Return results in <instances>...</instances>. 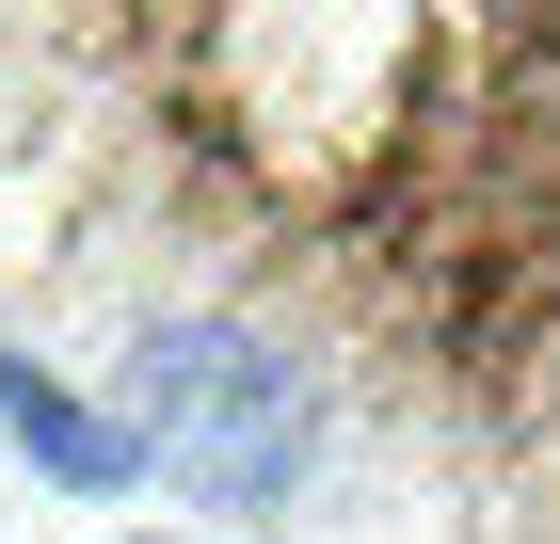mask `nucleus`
Segmentation results:
<instances>
[{"mask_svg":"<svg viewBox=\"0 0 560 544\" xmlns=\"http://www.w3.org/2000/svg\"><path fill=\"white\" fill-rule=\"evenodd\" d=\"M0 241L257 321L448 544H560V0H0Z\"/></svg>","mask_w":560,"mask_h":544,"instance_id":"nucleus-1","label":"nucleus"},{"mask_svg":"<svg viewBox=\"0 0 560 544\" xmlns=\"http://www.w3.org/2000/svg\"><path fill=\"white\" fill-rule=\"evenodd\" d=\"M113 417H129L144 464H176L209 512H304V497H320V464H337L320 384H304L257 321H129V384H113Z\"/></svg>","mask_w":560,"mask_h":544,"instance_id":"nucleus-2","label":"nucleus"},{"mask_svg":"<svg viewBox=\"0 0 560 544\" xmlns=\"http://www.w3.org/2000/svg\"><path fill=\"white\" fill-rule=\"evenodd\" d=\"M0 417H16L33 481H81V497H129V481H144V432L113 417V401H81L65 369H33L16 336H0Z\"/></svg>","mask_w":560,"mask_h":544,"instance_id":"nucleus-3","label":"nucleus"}]
</instances>
